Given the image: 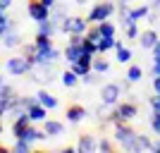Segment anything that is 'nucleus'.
<instances>
[{
    "instance_id": "f257e3e1",
    "label": "nucleus",
    "mask_w": 160,
    "mask_h": 153,
    "mask_svg": "<svg viewBox=\"0 0 160 153\" xmlns=\"http://www.w3.org/2000/svg\"><path fill=\"white\" fill-rule=\"evenodd\" d=\"M112 139H115V144H117V146H122L124 151L139 153V148H136V132L129 127V122H117V125H115Z\"/></svg>"
},
{
    "instance_id": "f03ea898",
    "label": "nucleus",
    "mask_w": 160,
    "mask_h": 153,
    "mask_svg": "<svg viewBox=\"0 0 160 153\" xmlns=\"http://www.w3.org/2000/svg\"><path fill=\"white\" fill-rule=\"evenodd\" d=\"M115 12H117V5H115L112 0H103V3H98V5H93L88 10L86 19H88V24H100V22L110 19Z\"/></svg>"
},
{
    "instance_id": "7ed1b4c3",
    "label": "nucleus",
    "mask_w": 160,
    "mask_h": 153,
    "mask_svg": "<svg viewBox=\"0 0 160 153\" xmlns=\"http://www.w3.org/2000/svg\"><path fill=\"white\" fill-rule=\"evenodd\" d=\"M136 115H139V105L136 103H117L112 115L108 117V122H112V125H117V122H132Z\"/></svg>"
},
{
    "instance_id": "20e7f679",
    "label": "nucleus",
    "mask_w": 160,
    "mask_h": 153,
    "mask_svg": "<svg viewBox=\"0 0 160 153\" xmlns=\"http://www.w3.org/2000/svg\"><path fill=\"white\" fill-rule=\"evenodd\" d=\"M5 69L12 74V77H24V74H29L33 69V62L27 60V55H17V58H7Z\"/></svg>"
},
{
    "instance_id": "39448f33",
    "label": "nucleus",
    "mask_w": 160,
    "mask_h": 153,
    "mask_svg": "<svg viewBox=\"0 0 160 153\" xmlns=\"http://www.w3.org/2000/svg\"><path fill=\"white\" fill-rule=\"evenodd\" d=\"M86 29H88V19L86 17H79V14L65 17L60 24V31H65V33H84L86 36Z\"/></svg>"
},
{
    "instance_id": "423d86ee",
    "label": "nucleus",
    "mask_w": 160,
    "mask_h": 153,
    "mask_svg": "<svg viewBox=\"0 0 160 153\" xmlns=\"http://www.w3.org/2000/svg\"><path fill=\"white\" fill-rule=\"evenodd\" d=\"M120 96H122V86L120 81H112V84H105L100 89V103H105L108 108H115L120 103Z\"/></svg>"
},
{
    "instance_id": "0eeeda50",
    "label": "nucleus",
    "mask_w": 160,
    "mask_h": 153,
    "mask_svg": "<svg viewBox=\"0 0 160 153\" xmlns=\"http://www.w3.org/2000/svg\"><path fill=\"white\" fill-rule=\"evenodd\" d=\"M33 81H41V84H50L55 79V67L53 62H41V65H33Z\"/></svg>"
},
{
    "instance_id": "6e6552de",
    "label": "nucleus",
    "mask_w": 160,
    "mask_h": 153,
    "mask_svg": "<svg viewBox=\"0 0 160 153\" xmlns=\"http://www.w3.org/2000/svg\"><path fill=\"white\" fill-rule=\"evenodd\" d=\"M27 12H29V17H31L33 22H46L48 17H50V7H46L41 0H29Z\"/></svg>"
},
{
    "instance_id": "1a4fd4ad",
    "label": "nucleus",
    "mask_w": 160,
    "mask_h": 153,
    "mask_svg": "<svg viewBox=\"0 0 160 153\" xmlns=\"http://www.w3.org/2000/svg\"><path fill=\"white\" fill-rule=\"evenodd\" d=\"M77 151L79 153H96L98 151V139L93 134H81L77 141Z\"/></svg>"
},
{
    "instance_id": "9d476101",
    "label": "nucleus",
    "mask_w": 160,
    "mask_h": 153,
    "mask_svg": "<svg viewBox=\"0 0 160 153\" xmlns=\"http://www.w3.org/2000/svg\"><path fill=\"white\" fill-rule=\"evenodd\" d=\"M158 38H160V31H155V29H143V31L139 33V43H141V48L143 50H151V48L158 43Z\"/></svg>"
},
{
    "instance_id": "9b49d317",
    "label": "nucleus",
    "mask_w": 160,
    "mask_h": 153,
    "mask_svg": "<svg viewBox=\"0 0 160 153\" xmlns=\"http://www.w3.org/2000/svg\"><path fill=\"white\" fill-rule=\"evenodd\" d=\"M132 58H134L132 48H127L120 38H115V60L120 62V65H129V62H132Z\"/></svg>"
},
{
    "instance_id": "f8f14e48",
    "label": "nucleus",
    "mask_w": 160,
    "mask_h": 153,
    "mask_svg": "<svg viewBox=\"0 0 160 153\" xmlns=\"http://www.w3.org/2000/svg\"><path fill=\"white\" fill-rule=\"evenodd\" d=\"M31 125V117H29V110L27 113H19L17 117H14V122H12V136L14 139H19L22 134H24V129Z\"/></svg>"
},
{
    "instance_id": "ddd939ff",
    "label": "nucleus",
    "mask_w": 160,
    "mask_h": 153,
    "mask_svg": "<svg viewBox=\"0 0 160 153\" xmlns=\"http://www.w3.org/2000/svg\"><path fill=\"white\" fill-rule=\"evenodd\" d=\"M19 139H27V141H46L48 139V134H46V129H38V127H33V122L24 129V134H22Z\"/></svg>"
},
{
    "instance_id": "4468645a",
    "label": "nucleus",
    "mask_w": 160,
    "mask_h": 153,
    "mask_svg": "<svg viewBox=\"0 0 160 153\" xmlns=\"http://www.w3.org/2000/svg\"><path fill=\"white\" fill-rule=\"evenodd\" d=\"M65 115H67V122H72V125H79V122L86 117V108H84V105H69Z\"/></svg>"
},
{
    "instance_id": "2eb2a0df",
    "label": "nucleus",
    "mask_w": 160,
    "mask_h": 153,
    "mask_svg": "<svg viewBox=\"0 0 160 153\" xmlns=\"http://www.w3.org/2000/svg\"><path fill=\"white\" fill-rule=\"evenodd\" d=\"M29 117H31V122H46L48 108H43L41 103H33V105H29Z\"/></svg>"
},
{
    "instance_id": "dca6fc26",
    "label": "nucleus",
    "mask_w": 160,
    "mask_h": 153,
    "mask_svg": "<svg viewBox=\"0 0 160 153\" xmlns=\"http://www.w3.org/2000/svg\"><path fill=\"white\" fill-rule=\"evenodd\" d=\"M43 129H46L48 136H62L65 134V125L60 120H46L43 122Z\"/></svg>"
},
{
    "instance_id": "f3484780",
    "label": "nucleus",
    "mask_w": 160,
    "mask_h": 153,
    "mask_svg": "<svg viewBox=\"0 0 160 153\" xmlns=\"http://www.w3.org/2000/svg\"><path fill=\"white\" fill-rule=\"evenodd\" d=\"M2 46L5 48H17L22 46V38H19V33H17V29H7L5 33H2Z\"/></svg>"
},
{
    "instance_id": "a211bd4d",
    "label": "nucleus",
    "mask_w": 160,
    "mask_h": 153,
    "mask_svg": "<svg viewBox=\"0 0 160 153\" xmlns=\"http://www.w3.org/2000/svg\"><path fill=\"white\" fill-rule=\"evenodd\" d=\"M81 53H84V48L77 46V43H67V48L62 50V55H65L67 62H77V60L81 58Z\"/></svg>"
},
{
    "instance_id": "6ab92c4d",
    "label": "nucleus",
    "mask_w": 160,
    "mask_h": 153,
    "mask_svg": "<svg viewBox=\"0 0 160 153\" xmlns=\"http://www.w3.org/2000/svg\"><path fill=\"white\" fill-rule=\"evenodd\" d=\"M36 98H38V103L43 108H48V110H55V108H58V98H55L53 93H48V91H38Z\"/></svg>"
},
{
    "instance_id": "aec40b11",
    "label": "nucleus",
    "mask_w": 160,
    "mask_h": 153,
    "mask_svg": "<svg viewBox=\"0 0 160 153\" xmlns=\"http://www.w3.org/2000/svg\"><path fill=\"white\" fill-rule=\"evenodd\" d=\"M60 81H62V86H65V89H72V86H77L79 77H77V72L69 67V69H65V72L60 74Z\"/></svg>"
},
{
    "instance_id": "412c9836",
    "label": "nucleus",
    "mask_w": 160,
    "mask_h": 153,
    "mask_svg": "<svg viewBox=\"0 0 160 153\" xmlns=\"http://www.w3.org/2000/svg\"><path fill=\"white\" fill-rule=\"evenodd\" d=\"M124 79H127V81H132V84L141 81V79H143V67L132 65V62H129V69H127V74H124Z\"/></svg>"
},
{
    "instance_id": "4be33fe9",
    "label": "nucleus",
    "mask_w": 160,
    "mask_h": 153,
    "mask_svg": "<svg viewBox=\"0 0 160 153\" xmlns=\"http://www.w3.org/2000/svg\"><path fill=\"white\" fill-rule=\"evenodd\" d=\"M148 14H151V5H139V7H132V10H129V17H132L134 22L146 19Z\"/></svg>"
},
{
    "instance_id": "5701e85b",
    "label": "nucleus",
    "mask_w": 160,
    "mask_h": 153,
    "mask_svg": "<svg viewBox=\"0 0 160 153\" xmlns=\"http://www.w3.org/2000/svg\"><path fill=\"white\" fill-rule=\"evenodd\" d=\"M58 31H60V27H58L55 22H50V17H48L46 22H38V33H46V36H55Z\"/></svg>"
},
{
    "instance_id": "b1692460",
    "label": "nucleus",
    "mask_w": 160,
    "mask_h": 153,
    "mask_svg": "<svg viewBox=\"0 0 160 153\" xmlns=\"http://www.w3.org/2000/svg\"><path fill=\"white\" fill-rule=\"evenodd\" d=\"M91 69H93L96 74H108V72H110V62H108L105 58H98V55H96V58H93V65H91Z\"/></svg>"
},
{
    "instance_id": "393cba45",
    "label": "nucleus",
    "mask_w": 160,
    "mask_h": 153,
    "mask_svg": "<svg viewBox=\"0 0 160 153\" xmlns=\"http://www.w3.org/2000/svg\"><path fill=\"white\" fill-rule=\"evenodd\" d=\"M108 50H115V36H103L98 41V55H105Z\"/></svg>"
},
{
    "instance_id": "a878e982",
    "label": "nucleus",
    "mask_w": 160,
    "mask_h": 153,
    "mask_svg": "<svg viewBox=\"0 0 160 153\" xmlns=\"http://www.w3.org/2000/svg\"><path fill=\"white\" fill-rule=\"evenodd\" d=\"M136 148L139 151H151L153 148V139L146 136V134H136Z\"/></svg>"
},
{
    "instance_id": "bb28decb",
    "label": "nucleus",
    "mask_w": 160,
    "mask_h": 153,
    "mask_svg": "<svg viewBox=\"0 0 160 153\" xmlns=\"http://www.w3.org/2000/svg\"><path fill=\"white\" fill-rule=\"evenodd\" d=\"M115 146H117V144H115V139H105V136H103V139H98V151H103V153H112Z\"/></svg>"
},
{
    "instance_id": "cd10ccee",
    "label": "nucleus",
    "mask_w": 160,
    "mask_h": 153,
    "mask_svg": "<svg viewBox=\"0 0 160 153\" xmlns=\"http://www.w3.org/2000/svg\"><path fill=\"white\" fill-rule=\"evenodd\" d=\"M98 29H100V36H115V33H117V29H115V24L112 22H100L98 24Z\"/></svg>"
},
{
    "instance_id": "c85d7f7f",
    "label": "nucleus",
    "mask_w": 160,
    "mask_h": 153,
    "mask_svg": "<svg viewBox=\"0 0 160 153\" xmlns=\"http://www.w3.org/2000/svg\"><path fill=\"white\" fill-rule=\"evenodd\" d=\"M139 33H141V29H139V22H132V24H127V27H124V36H127V38H139Z\"/></svg>"
},
{
    "instance_id": "c756f323",
    "label": "nucleus",
    "mask_w": 160,
    "mask_h": 153,
    "mask_svg": "<svg viewBox=\"0 0 160 153\" xmlns=\"http://www.w3.org/2000/svg\"><path fill=\"white\" fill-rule=\"evenodd\" d=\"M29 151H31V141L14 139V153H29Z\"/></svg>"
},
{
    "instance_id": "7c9ffc66",
    "label": "nucleus",
    "mask_w": 160,
    "mask_h": 153,
    "mask_svg": "<svg viewBox=\"0 0 160 153\" xmlns=\"http://www.w3.org/2000/svg\"><path fill=\"white\" fill-rule=\"evenodd\" d=\"M151 129H153V134H158L160 136V113L158 110H151Z\"/></svg>"
},
{
    "instance_id": "2f4dec72",
    "label": "nucleus",
    "mask_w": 160,
    "mask_h": 153,
    "mask_svg": "<svg viewBox=\"0 0 160 153\" xmlns=\"http://www.w3.org/2000/svg\"><path fill=\"white\" fill-rule=\"evenodd\" d=\"M86 38H91V41H96L98 43L103 36H100V29H98V24H88V29H86Z\"/></svg>"
},
{
    "instance_id": "473e14b6",
    "label": "nucleus",
    "mask_w": 160,
    "mask_h": 153,
    "mask_svg": "<svg viewBox=\"0 0 160 153\" xmlns=\"http://www.w3.org/2000/svg\"><path fill=\"white\" fill-rule=\"evenodd\" d=\"M81 48H84L86 53L98 55V43H96V41H91V38H86V36H84V43H81Z\"/></svg>"
},
{
    "instance_id": "72a5a7b5",
    "label": "nucleus",
    "mask_w": 160,
    "mask_h": 153,
    "mask_svg": "<svg viewBox=\"0 0 160 153\" xmlns=\"http://www.w3.org/2000/svg\"><path fill=\"white\" fill-rule=\"evenodd\" d=\"M12 27H14V24H12V22H10V19L5 17V12H0V36H2V33H5L7 29H12Z\"/></svg>"
},
{
    "instance_id": "f704fd0d",
    "label": "nucleus",
    "mask_w": 160,
    "mask_h": 153,
    "mask_svg": "<svg viewBox=\"0 0 160 153\" xmlns=\"http://www.w3.org/2000/svg\"><path fill=\"white\" fill-rule=\"evenodd\" d=\"M0 98H14V89L7 84H0Z\"/></svg>"
},
{
    "instance_id": "c9c22d12",
    "label": "nucleus",
    "mask_w": 160,
    "mask_h": 153,
    "mask_svg": "<svg viewBox=\"0 0 160 153\" xmlns=\"http://www.w3.org/2000/svg\"><path fill=\"white\" fill-rule=\"evenodd\" d=\"M148 105H151V110H158V113H160V93L151 96V100H148Z\"/></svg>"
},
{
    "instance_id": "e433bc0d",
    "label": "nucleus",
    "mask_w": 160,
    "mask_h": 153,
    "mask_svg": "<svg viewBox=\"0 0 160 153\" xmlns=\"http://www.w3.org/2000/svg\"><path fill=\"white\" fill-rule=\"evenodd\" d=\"M151 53H153V60H160V38H158V43L151 48Z\"/></svg>"
},
{
    "instance_id": "4c0bfd02",
    "label": "nucleus",
    "mask_w": 160,
    "mask_h": 153,
    "mask_svg": "<svg viewBox=\"0 0 160 153\" xmlns=\"http://www.w3.org/2000/svg\"><path fill=\"white\" fill-rule=\"evenodd\" d=\"M153 91L160 93V77H155V74H153Z\"/></svg>"
},
{
    "instance_id": "58836bf2",
    "label": "nucleus",
    "mask_w": 160,
    "mask_h": 153,
    "mask_svg": "<svg viewBox=\"0 0 160 153\" xmlns=\"http://www.w3.org/2000/svg\"><path fill=\"white\" fill-rule=\"evenodd\" d=\"M10 5H12V0H0V12H5Z\"/></svg>"
},
{
    "instance_id": "ea45409f",
    "label": "nucleus",
    "mask_w": 160,
    "mask_h": 153,
    "mask_svg": "<svg viewBox=\"0 0 160 153\" xmlns=\"http://www.w3.org/2000/svg\"><path fill=\"white\" fill-rule=\"evenodd\" d=\"M153 74L160 77V60H153Z\"/></svg>"
},
{
    "instance_id": "a19ab883",
    "label": "nucleus",
    "mask_w": 160,
    "mask_h": 153,
    "mask_svg": "<svg viewBox=\"0 0 160 153\" xmlns=\"http://www.w3.org/2000/svg\"><path fill=\"white\" fill-rule=\"evenodd\" d=\"M7 115V108H5V103H2V100H0V120H2V117H5Z\"/></svg>"
},
{
    "instance_id": "79ce46f5",
    "label": "nucleus",
    "mask_w": 160,
    "mask_h": 153,
    "mask_svg": "<svg viewBox=\"0 0 160 153\" xmlns=\"http://www.w3.org/2000/svg\"><path fill=\"white\" fill-rule=\"evenodd\" d=\"M151 151H153V153H160V139L153 141V148H151Z\"/></svg>"
},
{
    "instance_id": "37998d69",
    "label": "nucleus",
    "mask_w": 160,
    "mask_h": 153,
    "mask_svg": "<svg viewBox=\"0 0 160 153\" xmlns=\"http://www.w3.org/2000/svg\"><path fill=\"white\" fill-rule=\"evenodd\" d=\"M151 10H160V0H151Z\"/></svg>"
},
{
    "instance_id": "c03bdc74",
    "label": "nucleus",
    "mask_w": 160,
    "mask_h": 153,
    "mask_svg": "<svg viewBox=\"0 0 160 153\" xmlns=\"http://www.w3.org/2000/svg\"><path fill=\"white\" fill-rule=\"evenodd\" d=\"M74 3H77V5H84V3H86V0H74Z\"/></svg>"
},
{
    "instance_id": "a18cd8bd",
    "label": "nucleus",
    "mask_w": 160,
    "mask_h": 153,
    "mask_svg": "<svg viewBox=\"0 0 160 153\" xmlns=\"http://www.w3.org/2000/svg\"><path fill=\"white\" fill-rule=\"evenodd\" d=\"M158 31H160V12H158Z\"/></svg>"
},
{
    "instance_id": "49530a36",
    "label": "nucleus",
    "mask_w": 160,
    "mask_h": 153,
    "mask_svg": "<svg viewBox=\"0 0 160 153\" xmlns=\"http://www.w3.org/2000/svg\"><path fill=\"white\" fill-rule=\"evenodd\" d=\"M0 84H2V74H0Z\"/></svg>"
},
{
    "instance_id": "de8ad7c7",
    "label": "nucleus",
    "mask_w": 160,
    "mask_h": 153,
    "mask_svg": "<svg viewBox=\"0 0 160 153\" xmlns=\"http://www.w3.org/2000/svg\"><path fill=\"white\" fill-rule=\"evenodd\" d=\"M0 134H2V125H0Z\"/></svg>"
}]
</instances>
